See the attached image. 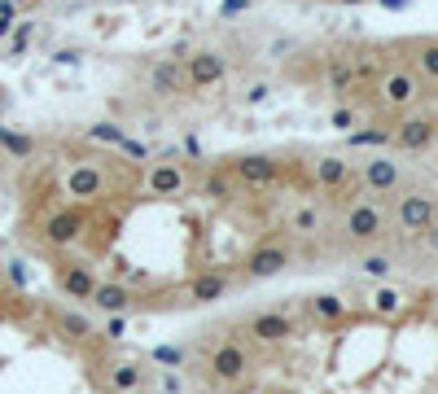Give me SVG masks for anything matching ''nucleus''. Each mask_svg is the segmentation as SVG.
<instances>
[{"label":"nucleus","instance_id":"obj_28","mask_svg":"<svg viewBox=\"0 0 438 394\" xmlns=\"http://www.w3.org/2000/svg\"><path fill=\"white\" fill-rule=\"evenodd\" d=\"M119 149H123L127 158H136V163H145V158H149V145H145V141H132V136H123Z\"/></svg>","mask_w":438,"mask_h":394},{"label":"nucleus","instance_id":"obj_38","mask_svg":"<svg viewBox=\"0 0 438 394\" xmlns=\"http://www.w3.org/2000/svg\"><path fill=\"white\" fill-rule=\"evenodd\" d=\"M381 5H385V9H407L412 0H381Z\"/></svg>","mask_w":438,"mask_h":394},{"label":"nucleus","instance_id":"obj_39","mask_svg":"<svg viewBox=\"0 0 438 394\" xmlns=\"http://www.w3.org/2000/svg\"><path fill=\"white\" fill-rule=\"evenodd\" d=\"M342 5H364V0H342Z\"/></svg>","mask_w":438,"mask_h":394},{"label":"nucleus","instance_id":"obj_27","mask_svg":"<svg viewBox=\"0 0 438 394\" xmlns=\"http://www.w3.org/2000/svg\"><path fill=\"white\" fill-rule=\"evenodd\" d=\"M228 189H233V184H228V175H206V184H202L206 197H228Z\"/></svg>","mask_w":438,"mask_h":394},{"label":"nucleus","instance_id":"obj_31","mask_svg":"<svg viewBox=\"0 0 438 394\" xmlns=\"http://www.w3.org/2000/svg\"><path fill=\"white\" fill-rule=\"evenodd\" d=\"M153 359H158V363H180V359H185V351H180V346H158V351H153Z\"/></svg>","mask_w":438,"mask_h":394},{"label":"nucleus","instance_id":"obj_33","mask_svg":"<svg viewBox=\"0 0 438 394\" xmlns=\"http://www.w3.org/2000/svg\"><path fill=\"white\" fill-rule=\"evenodd\" d=\"M13 31V5H0V40Z\"/></svg>","mask_w":438,"mask_h":394},{"label":"nucleus","instance_id":"obj_13","mask_svg":"<svg viewBox=\"0 0 438 394\" xmlns=\"http://www.w3.org/2000/svg\"><path fill=\"white\" fill-rule=\"evenodd\" d=\"M346 180H351V163H346V158L329 153V158L316 163V184H320V189H342Z\"/></svg>","mask_w":438,"mask_h":394},{"label":"nucleus","instance_id":"obj_37","mask_svg":"<svg viewBox=\"0 0 438 394\" xmlns=\"http://www.w3.org/2000/svg\"><path fill=\"white\" fill-rule=\"evenodd\" d=\"M425 241H429V250H438V224H429V228H425Z\"/></svg>","mask_w":438,"mask_h":394},{"label":"nucleus","instance_id":"obj_29","mask_svg":"<svg viewBox=\"0 0 438 394\" xmlns=\"http://www.w3.org/2000/svg\"><path fill=\"white\" fill-rule=\"evenodd\" d=\"M364 272L368 276H390V258H385V254H368L364 258Z\"/></svg>","mask_w":438,"mask_h":394},{"label":"nucleus","instance_id":"obj_36","mask_svg":"<svg viewBox=\"0 0 438 394\" xmlns=\"http://www.w3.org/2000/svg\"><path fill=\"white\" fill-rule=\"evenodd\" d=\"M241 9H250V0H224V18H233V13H241Z\"/></svg>","mask_w":438,"mask_h":394},{"label":"nucleus","instance_id":"obj_23","mask_svg":"<svg viewBox=\"0 0 438 394\" xmlns=\"http://www.w3.org/2000/svg\"><path fill=\"white\" fill-rule=\"evenodd\" d=\"M399 307H403V298L395 294V289H377L373 294V311L377 315H399Z\"/></svg>","mask_w":438,"mask_h":394},{"label":"nucleus","instance_id":"obj_26","mask_svg":"<svg viewBox=\"0 0 438 394\" xmlns=\"http://www.w3.org/2000/svg\"><path fill=\"white\" fill-rule=\"evenodd\" d=\"M110 385H114V390H136V385H141V368H136V363H123V368H114Z\"/></svg>","mask_w":438,"mask_h":394},{"label":"nucleus","instance_id":"obj_3","mask_svg":"<svg viewBox=\"0 0 438 394\" xmlns=\"http://www.w3.org/2000/svg\"><path fill=\"white\" fill-rule=\"evenodd\" d=\"M390 141H395L399 149H407V153H421V149H429V145L438 141V123H434L429 114H412V119H403V123L390 131Z\"/></svg>","mask_w":438,"mask_h":394},{"label":"nucleus","instance_id":"obj_11","mask_svg":"<svg viewBox=\"0 0 438 394\" xmlns=\"http://www.w3.org/2000/svg\"><path fill=\"white\" fill-rule=\"evenodd\" d=\"M211 373H215L219 381H237V377L246 373V351L233 346V341H224V346L215 351V359H211Z\"/></svg>","mask_w":438,"mask_h":394},{"label":"nucleus","instance_id":"obj_19","mask_svg":"<svg viewBox=\"0 0 438 394\" xmlns=\"http://www.w3.org/2000/svg\"><path fill=\"white\" fill-rule=\"evenodd\" d=\"M92 302H97L101 311H123L132 298H127L123 285H97V289H92Z\"/></svg>","mask_w":438,"mask_h":394},{"label":"nucleus","instance_id":"obj_12","mask_svg":"<svg viewBox=\"0 0 438 394\" xmlns=\"http://www.w3.org/2000/svg\"><path fill=\"white\" fill-rule=\"evenodd\" d=\"M285 263H290V254L280 250V246H263V250H254V254L246 258V272L263 280V276H276L280 268H285Z\"/></svg>","mask_w":438,"mask_h":394},{"label":"nucleus","instance_id":"obj_1","mask_svg":"<svg viewBox=\"0 0 438 394\" xmlns=\"http://www.w3.org/2000/svg\"><path fill=\"white\" fill-rule=\"evenodd\" d=\"M377 97H381L385 110H407V105H417V97H421V79L412 70H385L381 84H377Z\"/></svg>","mask_w":438,"mask_h":394},{"label":"nucleus","instance_id":"obj_8","mask_svg":"<svg viewBox=\"0 0 438 394\" xmlns=\"http://www.w3.org/2000/svg\"><path fill=\"white\" fill-rule=\"evenodd\" d=\"M145 189H149L153 197H175L180 189H185V171H180V163H158V167H149Z\"/></svg>","mask_w":438,"mask_h":394},{"label":"nucleus","instance_id":"obj_15","mask_svg":"<svg viewBox=\"0 0 438 394\" xmlns=\"http://www.w3.org/2000/svg\"><path fill=\"white\" fill-rule=\"evenodd\" d=\"M250 333L259 337V341H280V337H290V320L285 315H259V320H250Z\"/></svg>","mask_w":438,"mask_h":394},{"label":"nucleus","instance_id":"obj_5","mask_svg":"<svg viewBox=\"0 0 438 394\" xmlns=\"http://www.w3.org/2000/svg\"><path fill=\"white\" fill-rule=\"evenodd\" d=\"M346 232H351V241H373V236L385 232V215L373 202H359V206H351V215H346Z\"/></svg>","mask_w":438,"mask_h":394},{"label":"nucleus","instance_id":"obj_18","mask_svg":"<svg viewBox=\"0 0 438 394\" xmlns=\"http://www.w3.org/2000/svg\"><path fill=\"white\" fill-rule=\"evenodd\" d=\"M62 285H66L70 298H92V289H97V280H92L88 268H70V272H62Z\"/></svg>","mask_w":438,"mask_h":394},{"label":"nucleus","instance_id":"obj_10","mask_svg":"<svg viewBox=\"0 0 438 394\" xmlns=\"http://www.w3.org/2000/svg\"><path fill=\"white\" fill-rule=\"evenodd\" d=\"M364 184L373 193H390V189H399V163H390V158H368L364 163Z\"/></svg>","mask_w":438,"mask_h":394},{"label":"nucleus","instance_id":"obj_25","mask_svg":"<svg viewBox=\"0 0 438 394\" xmlns=\"http://www.w3.org/2000/svg\"><path fill=\"white\" fill-rule=\"evenodd\" d=\"M0 145H5L13 158H27L35 145H31V136H18V131H5V127H0Z\"/></svg>","mask_w":438,"mask_h":394},{"label":"nucleus","instance_id":"obj_6","mask_svg":"<svg viewBox=\"0 0 438 394\" xmlns=\"http://www.w3.org/2000/svg\"><path fill=\"white\" fill-rule=\"evenodd\" d=\"M434 197H425V193H407V197H399V224L407 228V232H425L429 224H434Z\"/></svg>","mask_w":438,"mask_h":394},{"label":"nucleus","instance_id":"obj_7","mask_svg":"<svg viewBox=\"0 0 438 394\" xmlns=\"http://www.w3.org/2000/svg\"><path fill=\"white\" fill-rule=\"evenodd\" d=\"M101 189H106V175H101V167L80 163V167H70V171H66V193H70V197L88 202V197H97Z\"/></svg>","mask_w":438,"mask_h":394},{"label":"nucleus","instance_id":"obj_4","mask_svg":"<svg viewBox=\"0 0 438 394\" xmlns=\"http://www.w3.org/2000/svg\"><path fill=\"white\" fill-rule=\"evenodd\" d=\"M233 175H237L241 184H250V189H268V184L280 180V163H276V158H268V153H246V158H237V163H233Z\"/></svg>","mask_w":438,"mask_h":394},{"label":"nucleus","instance_id":"obj_21","mask_svg":"<svg viewBox=\"0 0 438 394\" xmlns=\"http://www.w3.org/2000/svg\"><path fill=\"white\" fill-rule=\"evenodd\" d=\"M219 294H224V276L206 272V276H197V280H193V302H215Z\"/></svg>","mask_w":438,"mask_h":394},{"label":"nucleus","instance_id":"obj_22","mask_svg":"<svg viewBox=\"0 0 438 394\" xmlns=\"http://www.w3.org/2000/svg\"><path fill=\"white\" fill-rule=\"evenodd\" d=\"M123 136H127V131L119 123H92L88 127V141H97V145H119Z\"/></svg>","mask_w":438,"mask_h":394},{"label":"nucleus","instance_id":"obj_17","mask_svg":"<svg viewBox=\"0 0 438 394\" xmlns=\"http://www.w3.org/2000/svg\"><path fill=\"white\" fill-rule=\"evenodd\" d=\"M412 75L438 84V40H425V44L417 48V70H412Z\"/></svg>","mask_w":438,"mask_h":394},{"label":"nucleus","instance_id":"obj_2","mask_svg":"<svg viewBox=\"0 0 438 394\" xmlns=\"http://www.w3.org/2000/svg\"><path fill=\"white\" fill-rule=\"evenodd\" d=\"M224 75H228V62L215 48H197L189 58V66H185L189 88H215V84H224Z\"/></svg>","mask_w":438,"mask_h":394},{"label":"nucleus","instance_id":"obj_32","mask_svg":"<svg viewBox=\"0 0 438 394\" xmlns=\"http://www.w3.org/2000/svg\"><path fill=\"white\" fill-rule=\"evenodd\" d=\"M66 333H75V337H88V320H84V315H66Z\"/></svg>","mask_w":438,"mask_h":394},{"label":"nucleus","instance_id":"obj_14","mask_svg":"<svg viewBox=\"0 0 438 394\" xmlns=\"http://www.w3.org/2000/svg\"><path fill=\"white\" fill-rule=\"evenodd\" d=\"M48 241H53V246H70L75 241V236H80L84 232V215H75V210H62V215H53V219H48Z\"/></svg>","mask_w":438,"mask_h":394},{"label":"nucleus","instance_id":"obj_30","mask_svg":"<svg viewBox=\"0 0 438 394\" xmlns=\"http://www.w3.org/2000/svg\"><path fill=\"white\" fill-rule=\"evenodd\" d=\"M316 224H320V219H316V210H312V206H302L298 215H294V228H298V232H316Z\"/></svg>","mask_w":438,"mask_h":394},{"label":"nucleus","instance_id":"obj_9","mask_svg":"<svg viewBox=\"0 0 438 394\" xmlns=\"http://www.w3.org/2000/svg\"><path fill=\"white\" fill-rule=\"evenodd\" d=\"M149 84H153L158 97H175V92L189 88V79H185V66H180L175 58H167V62H158V66L149 70Z\"/></svg>","mask_w":438,"mask_h":394},{"label":"nucleus","instance_id":"obj_35","mask_svg":"<svg viewBox=\"0 0 438 394\" xmlns=\"http://www.w3.org/2000/svg\"><path fill=\"white\" fill-rule=\"evenodd\" d=\"M268 92H272L268 84H254V88L246 92V101H250V105H259V101H268Z\"/></svg>","mask_w":438,"mask_h":394},{"label":"nucleus","instance_id":"obj_24","mask_svg":"<svg viewBox=\"0 0 438 394\" xmlns=\"http://www.w3.org/2000/svg\"><path fill=\"white\" fill-rule=\"evenodd\" d=\"M312 315H320V320H338V315H342V298H333V294L312 298Z\"/></svg>","mask_w":438,"mask_h":394},{"label":"nucleus","instance_id":"obj_34","mask_svg":"<svg viewBox=\"0 0 438 394\" xmlns=\"http://www.w3.org/2000/svg\"><path fill=\"white\" fill-rule=\"evenodd\" d=\"M333 127H338V131H351V127H355V114H351V110H333Z\"/></svg>","mask_w":438,"mask_h":394},{"label":"nucleus","instance_id":"obj_16","mask_svg":"<svg viewBox=\"0 0 438 394\" xmlns=\"http://www.w3.org/2000/svg\"><path fill=\"white\" fill-rule=\"evenodd\" d=\"M329 88L338 92V97H346V92L355 88V66H351L346 58H333V62H329Z\"/></svg>","mask_w":438,"mask_h":394},{"label":"nucleus","instance_id":"obj_20","mask_svg":"<svg viewBox=\"0 0 438 394\" xmlns=\"http://www.w3.org/2000/svg\"><path fill=\"white\" fill-rule=\"evenodd\" d=\"M346 145H351V149H377V145H390V131H385V127H364V131H346Z\"/></svg>","mask_w":438,"mask_h":394}]
</instances>
